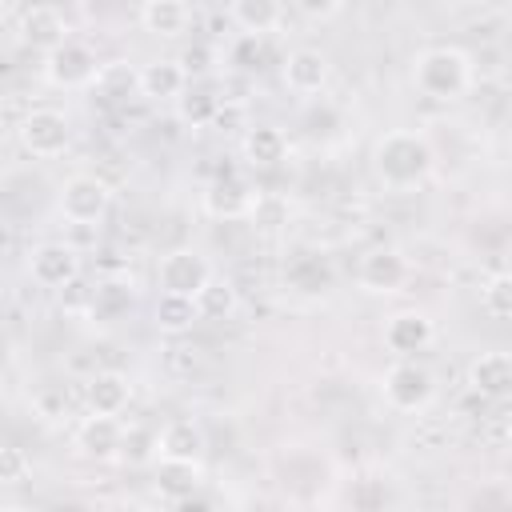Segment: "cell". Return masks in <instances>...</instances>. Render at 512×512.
<instances>
[{"label": "cell", "instance_id": "cell-1", "mask_svg": "<svg viewBox=\"0 0 512 512\" xmlns=\"http://www.w3.org/2000/svg\"><path fill=\"white\" fill-rule=\"evenodd\" d=\"M436 152L424 132L416 128H392L372 144V172L388 192H408L432 176Z\"/></svg>", "mask_w": 512, "mask_h": 512}, {"label": "cell", "instance_id": "cell-2", "mask_svg": "<svg viewBox=\"0 0 512 512\" xmlns=\"http://www.w3.org/2000/svg\"><path fill=\"white\" fill-rule=\"evenodd\" d=\"M412 84L420 96L436 100V104H452V100H464L476 84V68H472V56L456 44H432V48H420L416 60H412Z\"/></svg>", "mask_w": 512, "mask_h": 512}, {"label": "cell", "instance_id": "cell-3", "mask_svg": "<svg viewBox=\"0 0 512 512\" xmlns=\"http://www.w3.org/2000/svg\"><path fill=\"white\" fill-rule=\"evenodd\" d=\"M112 208V188L92 172H72L56 192V212L72 228H96Z\"/></svg>", "mask_w": 512, "mask_h": 512}, {"label": "cell", "instance_id": "cell-4", "mask_svg": "<svg viewBox=\"0 0 512 512\" xmlns=\"http://www.w3.org/2000/svg\"><path fill=\"white\" fill-rule=\"evenodd\" d=\"M16 140L32 160H56L72 144V124L60 108H28L16 124Z\"/></svg>", "mask_w": 512, "mask_h": 512}, {"label": "cell", "instance_id": "cell-5", "mask_svg": "<svg viewBox=\"0 0 512 512\" xmlns=\"http://www.w3.org/2000/svg\"><path fill=\"white\" fill-rule=\"evenodd\" d=\"M380 396L392 412H424L436 396V380L420 360H396L380 376Z\"/></svg>", "mask_w": 512, "mask_h": 512}, {"label": "cell", "instance_id": "cell-6", "mask_svg": "<svg viewBox=\"0 0 512 512\" xmlns=\"http://www.w3.org/2000/svg\"><path fill=\"white\" fill-rule=\"evenodd\" d=\"M104 60H96V52L84 44V40H64L60 48H52L40 64L44 80L52 88H64V92H76V88H92L96 84V72H100Z\"/></svg>", "mask_w": 512, "mask_h": 512}, {"label": "cell", "instance_id": "cell-7", "mask_svg": "<svg viewBox=\"0 0 512 512\" xmlns=\"http://www.w3.org/2000/svg\"><path fill=\"white\" fill-rule=\"evenodd\" d=\"M212 276H216L212 264H208L200 252H192V248H172V252H164V256L156 260V284H160V292H172V296L196 300L200 288H204Z\"/></svg>", "mask_w": 512, "mask_h": 512}, {"label": "cell", "instance_id": "cell-8", "mask_svg": "<svg viewBox=\"0 0 512 512\" xmlns=\"http://www.w3.org/2000/svg\"><path fill=\"white\" fill-rule=\"evenodd\" d=\"M200 204H204V212H208L212 220H248V212H252V204H256V192H252V184H248L240 172L220 168V172L204 184Z\"/></svg>", "mask_w": 512, "mask_h": 512}, {"label": "cell", "instance_id": "cell-9", "mask_svg": "<svg viewBox=\"0 0 512 512\" xmlns=\"http://www.w3.org/2000/svg\"><path fill=\"white\" fill-rule=\"evenodd\" d=\"M408 276H412V264H408V256L396 252V248H372V252H364L360 264H356V284H360L364 292H372V296H392V292H400V288L408 284Z\"/></svg>", "mask_w": 512, "mask_h": 512}, {"label": "cell", "instance_id": "cell-10", "mask_svg": "<svg viewBox=\"0 0 512 512\" xmlns=\"http://www.w3.org/2000/svg\"><path fill=\"white\" fill-rule=\"evenodd\" d=\"M124 420L120 416H84L76 428H72V448L76 456L84 460H96V464H108V460H120V448H124Z\"/></svg>", "mask_w": 512, "mask_h": 512}, {"label": "cell", "instance_id": "cell-11", "mask_svg": "<svg viewBox=\"0 0 512 512\" xmlns=\"http://www.w3.org/2000/svg\"><path fill=\"white\" fill-rule=\"evenodd\" d=\"M28 276L40 288H60L64 292L68 284L80 280V252L64 240H48V244L28 252Z\"/></svg>", "mask_w": 512, "mask_h": 512}, {"label": "cell", "instance_id": "cell-12", "mask_svg": "<svg viewBox=\"0 0 512 512\" xmlns=\"http://www.w3.org/2000/svg\"><path fill=\"white\" fill-rule=\"evenodd\" d=\"M436 340V328L432 320L420 312V308H400L384 320V348L396 356V360H412L416 352H424L428 344Z\"/></svg>", "mask_w": 512, "mask_h": 512}, {"label": "cell", "instance_id": "cell-13", "mask_svg": "<svg viewBox=\"0 0 512 512\" xmlns=\"http://www.w3.org/2000/svg\"><path fill=\"white\" fill-rule=\"evenodd\" d=\"M16 32H20V40L28 44V48H36V52H52V48H60L64 40H72L68 32V16L56 8V4H32V8H20V20H16Z\"/></svg>", "mask_w": 512, "mask_h": 512}, {"label": "cell", "instance_id": "cell-14", "mask_svg": "<svg viewBox=\"0 0 512 512\" xmlns=\"http://www.w3.org/2000/svg\"><path fill=\"white\" fill-rule=\"evenodd\" d=\"M468 388L480 400H508L512 396V352L492 348V352L472 356V364H468Z\"/></svg>", "mask_w": 512, "mask_h": 512}, {"label": "cell", "instance_id": "cell-15", "mask_svg": "<svg viewBox=\"0 0 512 512\" xmlns=\"http://www.w3.org/2000/svg\"><path fill=\"white\" fill-rule=\"evenodd\" d=\"M328 76H332V60H328V52H320V48H292V52L284 56V88L296 92V96H316V92H324Z\"/></svg>", "mask_w": 512, "mask_h": 512}, {"label": "cell", "instance_id": "cell-16", "mask_svg": "<svg viewBox=\"0 0 512 512\" xmlns=\"http://www.w3.org/2000/svg\"><path fill=\"white\" fill-rule=\"evenodd\" d=\"M136 20H140L144 32H152V36H160V40H180V36L192 28L196 12H192V4H184V0H144V4L136 8Z\"/></svg>", "mask_w": 512, "mask_h": 512}, {"label": "cell", "instance_id": "cell-17", "mask_svg": "<svg viewBox=\"0 0 512 512\" xmlns=\"http://www.w3.org/2000/svg\"><path fill=\"white\" fill-rule=\"evenodd\" d=\"M132 400V380L116 368H104V372H92L88 384H84V404L92 416H120Z\"/></svg>", "mask_w": 512, "mask_h": 512}, {"label": "cell", "instance_id": "cell-18", "mask_svg": "<svg viewBox=\"0 0 512 512\" xmlns=\"http://www.w3.org/2000/svg\"><path fill=\"white\" fill-rule=\"evenodd\" d=\"M160 460H180V464H200L204 448H208V436L200 428V420L192 416H176L160 428Z\"/></svg>", "mask_w": 512, "mask_h": 512}, {"label": "cell", "instance_id": "cell-19", "mask_svg": "<svg viewBox=\"0 0 512 512\" xmlns=\"http://www.w3.org/2000/svg\"><path fill=\"white\" fill-rule=\"evenodd\" d=\"M224 16H228V24L236 28V36H268V32H276L280 24H284V16H288V8L284 4H276V0H232L228 8H224Z\"/></svg>", "mask_w": 512, "mask_h": 512}, {"label": "cell", "instance_id": "cell-20", "mask_svg": "<svg viewBox=\"0 0 512 512\" xmlns=\"http://www.w3.org/2000/svg\"><path fill=\"white\" fill-rule=\"evenodd\" d=\"M240 156L248 168H280L288 160V136L280 124H248L240 140Z\"/></svg>", "mask_w": 512, "mask_h": 512}, {"label": "cell", "instance_id": "cell-21", "mask_svg": "<svg viewBox=\"0 0 512 512\" xmlns=\"http://www.w3.org/2000/svg\"><path fill=\"white\" fill-rule=\"evenodd\" d=\"M184 92H188V72L180 60L160 56V60H148L140 68V96L144 100H180Z\"/></svg>", "mask_w": 512, "mask_h": 512}, {"label": "cell", "instance_id": "cell-22", "mask_svg": "<svg viewBox=\"0 0 512 512\" xmlns=\"http://www.w3.org/2000/svg\"><path fill=\"white\" fill-rule=\"evenodd\" d=\"M136 304V288L128 276H104L92 284V304H88V316L92 320H104V324H116L128 316V308Z\"/></svg>", "mask_w": 512, "mask_h": 512}, {"label": "cell", "instance_id": "cell-23", "mask_svg": "<svg viewBox=\"0 0 512 512\" xmlns=\"http://www.w3.org/2000/svg\"><path fill=\"white\" fill-rule=\"evenodd\" d=\"M284 284L312 296V292L332 288V268H328V260H324L320 252L300 248V252H292V256L284 260Z\"/></svg>", "mask_w": 512, "mask_h": 512}, {"label": "cell", "instance_id": "cell-24", "mask_svg": "<svg viewBox=\"0 0 512 512\" xmlns=\"http://www.w3.org/2000/svg\"><path fill=\"white\" fill-rule=\"evenodd\" d=\"M152 324H156V332H164L168 340H184V336L200 324L196 300H188V296H172V292H160V296H156V308H152Z\"/></svg>", "mask_w": 512, "mask_h": 512}, {"label": "cell", "instance_id": "cell-25", "mask_svg": "<svg viewBox=\"0 0 512 512\" xmlns=\"http://www.w3.org/2000/svg\"><path fill=\"white\" fill-rule=\"evenodd\" d=\"M96 96L120 104L128 96H140V68L132 60H104L100 72H96V84H92Z\"/></svg>", "mask_w": 512, "mask_h": 512}, {"label": "cell", "instance_id": "cell-26", "mask_svg": "<svg viewBox=\"0 0 512 512\" xmlns=\"http://www.w3.org/2000/svg\"><path fill=\"white\" fill-rule=\"evenodd\" d=\"M156 492L164 500H188L200 496V464H180V460H156Z\"/></svg>", "mask_w": 512, "mask_h": 512}, {"label": "cell", "instance_id": "cell-27", "mask_svg": "<svg viewBox=\"0 0 512 512\" xmlns=\"http://www.w3.org/2000/svg\"><path fill=\"white\" fill-rule=\"evenodd\" d=\"M236 308H240V292H236V284L224 280V276H212V280L200 288V296H196L200 320H228V316H236Z\"/></svg>", "mask_w": 512, "mask_h": 512}, {"label": "cell", "instance_id": "cell-28", "mask_svg": "<svg viewBox=\"0 0 512 512\" xmlns=\"http://www.w3.org/2000/svg\"><path fill=\"white\" fill-rule=\"evenodd\" d=\"M32 412L40 416V420H68L72 416V392H68V384H60V380H40L36 388H32Z\"/></svg>", "mask_w": 512, "mask_h": 512}, {"label": "cell", "instance_id": "cell-29", "mask_svg": "<svg viewBox=\"0 0 512 512\" xmlns=\"http://www.w3.org/2000/svg\"><path fill=\"white\" fill-rule=\"evenodd\" d=\"M480 308L492 320H512V272H496L480 284Z\"/></svg>", "mask_w": 512, "mask_h": 512}, {"label": "cell", "instance_id": "cell-30", "mask_svg": "<svg viewBox=\"0 0 512 512\" xmlns=\"http://www.w3.org/2000/svg\"><path fill=\"white\" fill-rule=\"evenodd\" d=\"M220 104H224V100L212 96L208 88H192V92L180 96V120L192 124V128H208V124H216Z\"/></svg>", "mask_w": 512, "mask_h": 512}, {"label": "cell", "instance_id": "cell-31", "mask_svg": "<svg viewBox=\"0 0 512 512\" xmlns=\"http://www.w3.org/2000/svg\"><path fill=\"white\" fill-rule=\"evenodd\" d=\"M160 432L144 428V424H128L124 428V448H120V460L128 464H156L160 460Z\"/></svg>", "mask_w": 512, "mask_h": 512}, {"label": "cell", "instance_id": "cell-32", "mask_svg": "<svg viewBox=\"0 0 512 512\" xmlns=\"http://www.w3.org/2000/svg\"><path fill=\"white\" fill-rule=\"evenodd\" d=\"M248 220H252L260 232H276V228L288 224V200L276 196V192H256V204H252Z\"/></svg>", "mask_w": 512, "mask_h": 512}, {"label": "cell", "instance_id": "cell-33", "mask_svg": "<svg viewBox=\"0 0 512 512\" xmlns=\"http://www.w3.org/2000/svg\"><path fill=\"white\" fill-rule=\"evenodd\" d=\"M164 368H168L172 376H180V380H188V376H196V372L204 368V352H200L196 344H184V340H172V344L164 348Z\"/></svg>", "mask_w": 512, "mask_h": 512}, {"label": "cell", "instance_id": "cell-34", "mask_svg": "<svg viewBox=\"0 0 512 512\" xmlns=\"http://www.w3.org/2000/svg\"><path fill=\"white\" fill-rule=\"evenodd\" d=\"M224 56H228V64L236 72H256L260 60H264V44H260V36H236Z\"/></svg>", "mask_w": 512, "mask_h": 512}, {"label": "cell", "instance_id": "cell-35", "mask_svg": "<svg viewBox=\"0 0 512 512\" xmlns=\"http://www.w3.org/2000/svg\"><path fill=\"white\" fill-rule=\"evenodd\" d=\"M32 476V456L20 444H4L0 448V480L4 484H24Z\"/></svg>", "mask_w": 512, "mask_h": 512}, {"label": "cell", "instance_id": "cell-36", "mask_svg": "<svg viewBox=\"0 0 512 512\" xmlns=\"http://www.w3.org/2000/svg\"><path fill=\"white\" fill-rule=\"evenodd\" d=\"M296 12L308 20H332L344 12V4L340 0H296Z\"/></svg>", "mask_w": 512, "mask_h": 512}, {"label": "cell", "instance_id": "cell-37", "mask_svg": "<svg viewBox=\"0 0 512 512\" xmlns=\"http://www.w3.org/2000/svg\"><path fill=\"white\" fill-rule=\"evenodd\" d=\"M208 60H212V48H208V44H192V48L180 56V64H184V72H188V76H200V72H208V68H212Z\"/></svg>", "mask_w": 512, "mask_h": 512}, {"label": "cell", "instance_id": "cell-38", "mask_svg": "<svg viewBox=\"0 0 512 512\" xmlns=\"http://www.w3.org/2000/svg\"><path fill=\"white\" fill-rule=\"evenodd\" d=\"M172 512H212V504L204 496H188V500H176Z\"/></svg>", "mask_w": 512, "mask_h": 512}, {"label": "cell", "instance_id": "cell-39", "mask_svg": "<svg viewBox=\"0 0 512 512\" xmlns=\"http://www.w3.org/2000/svg\"><path fill=\"white\" fill-rule=\"evenodd\" d=\"M8 512H20V508H8Z\"/></svg>", "mask_w": 512, "mask_h": 512}]
</instances>
